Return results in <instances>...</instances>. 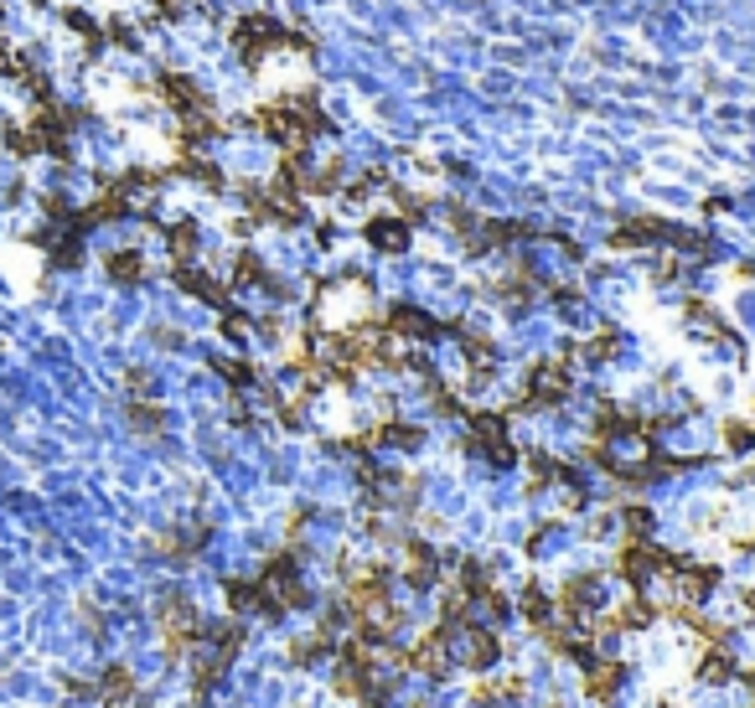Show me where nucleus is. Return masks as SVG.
Returning a JSON list of instances; mask_svg holds the SVG:
<instances>
[{"label": "nucleus", "instance_id": "obj_1", "mask_svg": "<svg viewBox=\"0 0 755 708\" xmlns=\"http://www.w3.org/2000/svg\"><path fill=\"white\" fill-rule=\"evenodd\" d=\"M730 326L745 336V342H755V280L735 285V295H730Z\"/></svg>", "mask_w": 755, "mask_h": 708}]
</instances>
